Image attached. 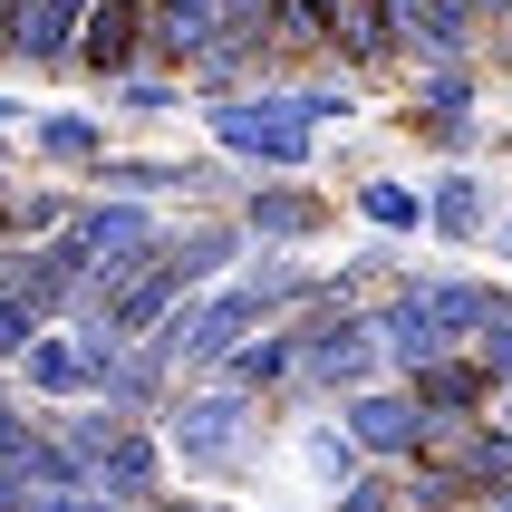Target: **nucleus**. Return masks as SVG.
<instances>
[{"instance_id":"obj_1","label":"nucleus","mask_w":512,"mask_h":512,"mask_svg":"<svg viewBox=\"0 0 512 512\" xmlns=\"http://www.w3.org/2000/svg\"><path fill=\"white\" fill-rule=\"evenodd\" d=\"M155 445L184 493H271V455H281V416L223 377H184L155 406Z\"/></svg>"},{"instance_id":"obj_2","label":"nucleus","mask_w":512,"mask_h":512,"mask_svg":"<svg viewBox=\"0 0 512 512\" xmlns=\"http://www.w3.org/2000/svg\"><path fill=\"white\" fill-rule=\"evenodd\" d=\"M184 126H194V145L223 155L232 174H319V155H329V126L310 116V97L290 78L232 87V97H194Z\"/></svg>"},{"instance_id":"obj_3","label":"nucleus","mask_w":512,"mask_h":512,"mask_svg":"<svg viewBox=\"0 0 512 512\" xmlns=\"http://www.w3.org/2000/svg\"><path fill=\"white\" fill-rule=\"evenodd\" d=\"M49 435L78 455V484L107 493V503H165L174 474H165V445H155V426L145 416H116V406H58Z\"/></svg>"},{"instance_id":"obj_4","label":"nucleus","mask_w":512,"mask_h":512,"mask_svg":"<svg viewBox=\"0 0 512 512\" xmlns=\"http://www.w3.org/2000/svg\"><path fill=\"white\" fill-rule=\"evenodd\" d=\"M290 348H300V368H290L281 416H319V406H339V397H358V387L387 377V358H377V319L348 310V300H310V310L290 319Z\"/></svg>"},{"instance_id":"obj_5","label":"nucleus","mask_w":512,"mask_h":512,"mask_svg":"<svg viewBox=\"0 0 512 512\" xmlns=\"http://www.w3.org/2000/svg\"><path fill=\"white\" fill-rule=\"evenodd\" d=\"M252 329H281V319H271V300H261L242 271H232V281H213V290H184V300H174V319L155 329V348H165L174 377H213L232 348L252 339Z\"/></svg>"},{"instance_id":"obj_6","label":"nucleus","mask_w":512,"mask_h":512,"mask_svg":"<svg viewBox=\"0 0 512 512\" xmlns=\"http://www.w3.org/2000/svg\"><path fill=\"white\" fill-rule=\"evenodd\" d=\"M232 223L252 232L261 252H339V194L319 174H242L232 194Z\"/></svg>"},{"instance_id":"obj_7","label":"nucleus","mask_w":512,"mask_h":512,"mask_svg":"<svg viewBox=\"0 0 512 512\" xmlns=\"http://www.w3.org/2000/svg\"><path fill=\"white\" fill-rule=\"evenodd\" d=\"M78 29H87V0H10L0 68L29 97H58V78H78Z\"/></svg>"},{"instance_id":"obj_8","label":"nucleus","mask_w":512,"mask_h":512,"mask_svg":"<svg viewBox=\"0 0 512 512\" xmlns=\"http://www.w3.org/2000/svg\"><path fill=\"white\" fill-rule=\"evenodd\" d=\"M20 165L29 174H58V184H87V165L107 155V145H126L107 126L97 107H78V97H29V116H20Z\"/></svg>"},{"instance_id":"obj_9","label":"nucleus","mask_w":512,"mask_h":512,"mask_svg":"<svg viewBox=\"0 0 512 512\" xmlns=\"http://www.w3.org/2000/svg\"><path fill=\"white\" fill-rule=\"evenodd\" d=\"M503 165H426V252L435 261H474L493 203H503Z\"/></svg>"},{"instance_id":"obj_10","label":"nucleus","mask_w":512,"mask_h":512,"mask_svg":"<svg viewBox=\"0 0 512 512\" xmlns=\"http://www.w3.org/2000/svg\"><path fill=\"white\" fill-rule=\"evenodd\" d=\"M406 281H416V300L435 310V329H445V348H474L493 329V310L512 300L503 271H484V261H406Z\"/></svg>"},{"instance_id":"obj_11","label":"nucleus","mask_w":512,"mask_h":512,"mask_svg":"<svg viewBox=\"0 0 512 512\" xmlns=\"http://www.w3.org/2000/svg\"><path fill=\"white\" fill-rule=\"evenodd\" d=\"M339 223L368 232V242H397V252H426V174L406 165H358L339 184Z\"/></svg>"},{"instance_id":"obj_12","label":"nucleus","mask_w":512,"mask_h":512,"mask_svg":"<svg viewBox=\"0 0 512 512\" xmlns=\"http://www.w3.org/2000/svg\"><path fill=\"white\" fill-rule=\"evenodd\" d=\"M329 416H339V435L358 445V464H387V474H397V464H426V406L406 397L397 377H377V387L339 397Z\"/></svg>"},{"instance_id":"obj_13","label":"nucleus","mask_w":512,"mask_h":512,"mask_svg":"<svg viewBox=\"0 0 512 512\" xmlns=\"http://www.w3.org/2000/svg\"><path fill=\"white\" fill-rule=\"evenodd\" d=\"M165 223H174V203L78 194V213H68V242H78L87 271H107V261H155V252H165Z\"/></svg>"},{"instance_id":"obj_14","label":"nucleus","mask_w":512,"mask_h":512,"mask_svg":"<svg viewBox=\"0 0 512 512\" xmlns=\"http://www.w3.org/2000/svg\"><path fill=\"white\" fill-rule=\"evenodd\" d=\"M348 474H358V445L339 435V416H329V406H319V416H281V455H271V484H290L300 503L319 512L329 493L348 484Z\"/></svg>"},{"instance_id":"obj_15","label":"nucleus","mask_w":512,"mask_h":512,"mask_svg":"<svg viewBox=\"0 0 512 512\" xmlns=\"http://www.w3.org/2000/svg\"><path fill=\"white\" fill-rule=\"evenodd\" d=\"M242 252H252V232L232 223V203H184L165 223V271L184 290H213V281H232L242 271Z\"/></svg>"},{"instance_id":"obj_16","label":"nucleus","mask_w":512,"mask_h":512,"mask_svg":"<svg viewBox=\"0 0 512 512\" xmlns=\"http://www.w3.org/2000/svg\"><path fill=\"white\" fill-rule=\"evenodd\" d=\"M87 387H97V368H87V348L68 339V319H49L39 339L10 358V397H29L39 416H58V406H87Z\"/></svg>"},{"instance_id":"obj_17","label":"nucleus","mask_w":512,"mask_h":512,"mask_svg":"<svg viewBox=\"0 0 512 512\" xmlns=\"http://www.w3.org/2000/svg\"><path fill=\"white\" fill-rule=\"evenodd\" d=\"M87 368H97V387H87V397L116 406V416H145V426H155V406L184 387V377L165 368V348H155V339H126V348H107V358H87Z\"/></svg>"},{"instance_id":"obj_18","label":"nucleus","mask_w":512,"mask_h":512,"mask_svg":"<svg viewBox=\"0 0 512 512\" xmlns=\"http://www.w3.org/2000/svg\"><path fill=\"white\" fill-rule=\"evenodd\" d=\"M484 97H493V68H484V58H435V68H406V78H397L406 126H435V116H484Z\"/></svg>"},{"instance_id":"obj_19","label":"nucleus","mask_w":512,"mask_h":512,"mask_svg":"<svg viewBox=\"0 0 512 512\" xmlns=\"http://www.w3.org/2000/svg\"><path fill=\"white\" fill-rule=\"evenodd\" d=\"M397 387H406V397H416V406H426V435H435V426H474V416H493V397H503V387H493V377L474 368L464 348H445L435 368L397 377Z\"/></svg>"},{"instance_id":"obj_20","label":"nucleus","mask_w":512,"mask_h":512,"mask_svg":"<svg viewBox=\"0 0 512 512\" xmlns=\"http://www.w3.org/2000/svg\"><path fill=\"white\" fill-rule=\"evenodd\" d=\"M145 68V0H87V29H78V78L107 87Z\"/></svg>"},{"instance_id":"obj_21","label":"nucleus","mask_w":512,"mask_h":512,"mask_svg":"<svg viewBox=\"0 0 512 512\" xmlns=\"http://www.w3.org/2000/svg\"><path fill=\"white\" fill-rule=\"evenodd\" d=\"M87 184H58V174H10L0 184V252H20V242H49V232H68V213H78Z\"/></svg>"},{"instance_id":"obj_22","label":"nucleus","mask_w":512,"mask_h":512,"mask_svg":"<svg viewBox=\"0 0 512 512\" xmlns=\"http://www.w3.org/2000/svg\"><path fill=\"white\" fill-rule=\"evenodd\" d=\"M97 116L107 126H184L194 116V87L174 78V68H126V78L97 87Z\"/></svg>"},{"instance_id":"obj_23","label":"nucleus","mask_w":512,"mask_h":512,"mask_svg":"<svg viewBox=\"0 0 512 512\" xmlns=\"http://www.w3.org/2000/svg\"><path fill=\"white\" fill-rule=\"evenodd\" d=\"M290 368H300V348H290V319H281V329H252V339L232 348V358H223L213 377H223V387H242V397H261L271 416H281V397H290Z\"/></svg>"},{"instance_id":"obj_24","label":"nucleus","mask_w":512,"mask_h":512,"mask_svg":"<svg viewBox=\"0 0 512 512\" xmlns=\"http://www.w3.org/2000/svg\"><path fill=\"white\" fill-rule=\"evenodd\" d=\"M319 512H397V474H387V464H358Z\"/></svg>"},{"instance_id":"obj_25","label":"nucleus","mask_w":512,"mask_h":512,"mask_svg":"<svg viewBox=\"0 0 512 512\" xmlns=\"http://www.w3.org/2000/svg\"><path fill=\"white\" fill-rule=\"evenodd\" d=\"M397 512H464V493L435 464H397Z\"/></svg>"},{"instance_id":"obj_26","label":"nucleus","mask_w":512,"mask_h":512,"mask_svg":"<svg viewBox=\"0 0 512 512\" xmlns=\"http://www.w3.org/2000/svg\"><path fill=\"white\" fill-rule=\"evenodd\" d=\"M464 358H474V368H484L493 387H512V300H503V310H493V329H484V339H474V348H464Z\"/></svg>"},{"instance_id":"obj_27","label":"nucleus","mask_w":512,"mask_h":512,"mask_svg":"<svg viewBox=\"0 0 512 512\" xmlns=\"http://www.w3.org/2000/svg\"><path fill=\"white\" fill-rule=\"evenodd\" d=\"M39 329H49V319L29 310L20 290H0V368H10V358H20V348H29V339H39Z\"/></svg>"},{"instance_id":"obj_28","label":"nucleus","mask_w":512,"mask_h":512,"mask_svg":"<svg viewBox=\"0 0 512 512\" xmlns=\"http://www.w3.org/2000/svg\"><path fill=\"white\" fill-rule=\"evenodd\" d=\"M155 512H281V503H261V493H184V484H174Z\"/></svg>"},{"instance_id":"obj_29","label":"nucleus","mask_w":512,"mask_h":512,"mask_svg":"<svg viewBox=\"0 0 512 512\" xmlns=\"http://www.w3.org/2000/svg\"><path fill=\"white\" fill-rule=\"evenodd\" d=\"M20 116H29V87H0V136H20Z\"/></svg>"},{"instance_id":"obj_30","label":"nucleus","mask_w":512,"mask_h":512,"mask_svg":"<svg viewBox=\"0 0 512 512\" xmlns=\"http://www.w3.org/2000/svg\"><path fill=\"white\" fill-rule=\"evenodd\" d=\"M493 426H503V435H512V387H503V397H493Z\"/></svg>"},{"instance_id":"obj_31","label":"nucleus","mask_w":512,"mask_h":512,"mask_svg":"<svg viewBox=\"0 0 512 512\" xmlns=\"http://www.w3.org/2000/svg\"><path fill=\"white\" fill-rule=\"evenodd\" d=\"M474 512H512V484H503V493H484V503H474Z\"/></svg>"},{"instance_id":"obj_32","label":"nucleus","mask_w":512,"mask_h":512,"mask_svg":"<svg viewBox=\"0 0 512 512\" xmlns=\"http://www.w3.org/2000/svg\"><path fill=\"white\" fill-rule=\"evenodd\" d=\"M116 512H155V503H116Z\"/></svg>"},{"instance_id":"obj_33","label":"nucleus","mask_w":512,"mask_h":512,"mask_svg":"<svg viewBox=\"0 0 512 512\" xmlns=\"http://www.w3.org/2000/svg\"><path fill=\"white\" fill-rule=\"evenodd\" d=\"M0 387H10V368H0Z\"/></svg>"}]
</instances>
